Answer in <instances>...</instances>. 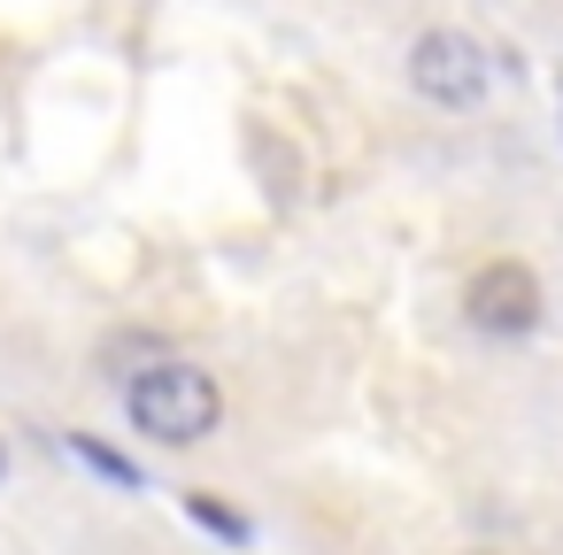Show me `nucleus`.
<instances>
[{"mask_svg": "<svg viewBox=\"0 0 563 555\" xmlns=\"http://www.w3.org/2000/svg\"><path fill=\"white\" fill-rule=\"evenodd\" d=\"M124 417L155 447H201L224 424V386H217V370H201L186 355H155L124 378Z\"/></svg>", "mask_w": 563, "mask_h": 555, "instance_id": "nucleus-1", "label": "nucleus"}, {"mask_svg": "<svg viewBox=\"0 0 563 555\" xmlns=\"http://www.w3.org/2000/svg\"><path fill=\"white\" fill-rule=\"evenodd\" d=\"M486 78H494V55L471 32L432 24V32L409 40V86H417V101H432V109H478Z\"/></svg>", "mask_w": 563, "mask_h": 555, "instance_id": "nucleus-2", "label": "nucleus"}, {"mask_svg": "<svg viewBox=\"0 0 563 555\" xmlns=\"http://www.w3.org/2000/svg\"><path fill=\"white\" fill-rule=\"evenodd\" d=\"M463 317H471V332H486V340H532V332H540V317H548L540 270H532V263H517V255L478 263V270H471V286H463Z\"/></svg>", "mask_w": 563, "mask_h": 555, "instance_id": "nucleus-3", "label": "nucleus"}, {"mask_svg": "<svg viewBox=\"0 0 563 555\" xmlns=\"http://www.w3.org/2000/svg\"><path fill=\"white\" fill-rule=\"evenodd\" d=\"M63 447H70V455H78V463H86V470H101V478H109V486H124V493H132V486H140V463H124V455H117V447H101V440H93V432H63Z\"/></svg>", "mask_w": 563, "mask_h": 555, "instance_id": "nucleus-4", "label": "nucleus"}, {"mask_svg": "<svg viewBox=\"0 0 563 555\" xmlns=\"http://www.w3.org/2000/svg\"><path fill=\"white\" fill-rule=\"evenodd\" d=\"M186 517H194V524H209L217 540H247V532H255V524H247V517H232L209 486H194V493H186Z\"/></svg>", "mask_w": 563, "mask_h": 555, "instance_id": "nucleus-5", "label": "nucleus"}, {"mask_svg": "<svg viewBox=\"0 0 563 555\" xmlns=\"http://www.w3.org/2000/svg\"><path fill=\"white\" fill-rule=\"evenodd\" d=\"M0 478H9V440H0Z\"/></svg>", "mask_w": 563, "mask_h": 555, "instance_id": "nucleus-6", "label": "nucleus"}, {"mask_svg": "<svg viewBox=\"0 0 563 555\" xmlns=\"http://www.w3.org/2000/svg\"><path fill=\"white\" fill-rule=\"evenodd\" d=\"M471 555H494V547H471Z\"/></svg>", "mask_w": 563, "mask_h": 555, "instance_id": "nucleus-7", "label": "nucleus"}, {"mask_svg": "<svg viewBox=\"0 0 563 555\" xmlns=\"http://www.w3.org/2000/svg\"><path fill=\"white\" fill-rule=\"evenodd\" d=\"M555 93H563V78H555Z\"/></svg>", "mask_w": 563, "mask_h": 555, "instance_id": "nucleus-8", "label": "nucleus"}]
</instances>
